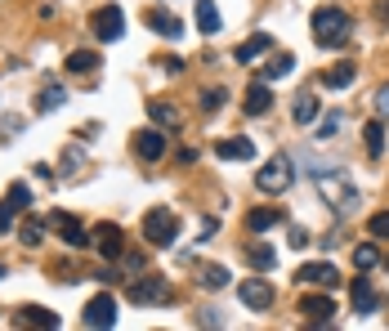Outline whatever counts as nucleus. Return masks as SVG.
Returning a JSON list of instances; mask_svg holds the SVG:
<instances>
[{
	"instance_id": "1",
	"label": "nucleus",
	"mask_w": 389,
	"mask_h": 331,
	"mask_svg": "<svg viewBox=\"0 0 389 331\" xmlns=\"http://www.w3.org/2000/svg\"><path fill=\"white\" fill-rule=\"evenodd\" d=\"M349 36H353V19L340 5H323L313 14V41L323 49H340V45H349Z\"/></svg>"
},
{
	"instance_id": "2",
	"label": "nucleus",
	"mask_w": 389,
	"mask_h": 331,
	"mask_svg": "<svg viewBox=\"0 0 389 331\" xmlns=\"http://www.w3.org/2000/svg\"><path fill=\"white\" fill-rule=\"evenodd\" d=\"M318 193H323V202L335 215H353V210H358V184H353L349 175H340V170H331V175L318 170Z\"/></svg>"
},
{
	"instance_id": "3",
	"label": "nucleus",
	"mask_w": 389,
	"mask_h": 331,
	"mask_svg": "<svg viewBox=\"0 0 389 331\" xmlns=\"http://www.w3.org/2000/svg\"><path fill=\"white\" fill-rule=\"evenodd\" d=\"M143 238H148L152 246H171V242L179 238V215H175L171 206H152V210L143 215Z\"/></svg>"
},
{
	"instance_id": "4",
	"label": "nucleus",
	"mask_w": 389,
	"mask_h": 331,
	"mask_svg": "<svg viewBox=\"0 0 389 331\" xmlns=\"http://www.w3.org/2000/svg\"><path fill=\"white\" fill-rule=\"evenodd\" d=\"M291 184H295V166H291V157L264 161V170L256 175V188H260V193H286Z\"/></svg>"
},
{
	"instance_id": "5",
	"label": "nucleus",
	"mask_w": 389,
	"mask_h": 331,
	"mask_svg": "<svg viewBox=\"0 0 389 331\" xmlns=\"http://www.w3.org/2000/svg\"><path fill=\"white\" fill-rule=\"evenodd\" d=\"M130 305H171L175 300V287L166 277H143V282H130Z\"/></svg>"
},
{
	"instance_id": "6",
	"label": "nucleus",
	"mask_w": 389,
	"mask_h": 331,
	"mask_svg": "<svg viewBox=\"0 0 389 331\" xmlns=\"http://www.w3.org/2000/svg\"><path fill=\"white\" fill-rule=\"evenodd\" d=\"M238 295H242V305H246V309H273V300H278L273 287H268L264 277H246V282L238 287Z\"/></svg>"
},
{
	"instance_id": "7",
	"label": "nucleus",
	"mask_w": 389,
	"mask_h": 331,
	"mask_svg": "<svg viewBox=\"0 0 389 331\" xmlns=\"http://www.w3.org/2000/svg\"><path fill=\"white\" fill-rule=\"evenodd\" d=\"M81 322L86 327H112L116 322V300L112 295H94V300L86 305V313H81Z\"/></svg>"
},
{
	"instance_id": "8",
	"label": "nucleus",
	"mask_w": 389,
	"mask_h": 331,
	"mask_svg": "<svg viewBox=\"0 0 389 331\" xmlns=\"http://www.w3.org/2000/svg\"><path fill=\"white\" fill-rule=\"evenodd\" d=\"M295 282L304 287H340V273H335V264H304V269L295 273Z\"/></svg>"
},
{
	"instance_id": "9",
	"label": "nucleus",
	"mask_w": 389,
	"mask_h": 331,
	"mask_svg": "<svg viewBox=\"0 0 389 331\" xmlns=\"http://www.w3.org/2000/svg\"><path fill=\"white\" fill-rule=\"evenodd\" d=\"M121 23H126V19H121V9H116V5L98 9V14H94V36H98V41H121V31H126Z\"/></svg>"
},
{
	"instance_id": "10",
	"label": "nucleus",
	"mask_w": 389,
	"mask_h": 331,
	"mask_svg": "<svg viewBox=\"0 0 389 331\" xmlns=\"http://www.w3.org/2000/svg\"><path fill=\"white\" fill-rule=\"evenodd\" d=\"M268 49H273V36H268V31H256L251 41H242L238 49H233V58H238V63H246V68H251V63H256L260 54H268Z\"/></svg>"
},
{
	"instance_id": "11",
	"label": "nucleus",
	"mask_w": 389,
	"mask_h": 331,
	"mask_svg": "<svg viewBox=\"0 0 389 331\" xmlns=\"http://www.w3.org/2000/svg\"><path fill=\"white\" fill-rule=\"evenodd\" d=\"M134 153H139L143 161H161V153H166V135H161V126L143 130V135L134 139Z\"/></svg>"
},
{
	"instance_id": "12",
	"label": "nucleus",
	"mask_w": 389,
	"mask_h": 331,
	"mask_svg": "<svg viewBox=\"0 0 389 331\" xmlns=\"http://www.w3.org/2000/svg\"><path fill=\"white\" fill-rule=\"evenodd\" d=\"M94 246H98V251H103L108 260H116V255L126 251V242H121V228H116V224H98V228H94Z\"/></svg>"
},
{
	"instance_id": "13",
	"label": "nucleus",
	"mask_w": 389,
	"mask_h": 331,
	"mask_svg": "<svg viewBox=\"0 0 389 331\" xmlns=\"http://www.w3.org/2000/svg\"><path fill=\"white\" fill-rule=\"evenodd\" d=\"M148 27L157 31V36H166V41H179V36H183V23L175 19L171 9H152V14H148Z\"/></svg>"
},
{
	"instance_id": "14",
	"label": "nucleus",
	"mask_w": 389,
	"mask_h": 331,
	"mask_svg": "<svg viewBox=\"0 0 389 331\" xmlns=\"http://www.w3.org/2000/svg\"><path fill=\"white\" fill-rule=\"evenodd\" d=\"M54 228L63 233V242L72 246V251H81V246H90V238H86V228H81L72 215H63V210H54Z\"/></svg>"
},
{
	"instance_id": "15",
	"label": "nucleus",
	"mask_w": 389,
	"mask_h": 331,
	"mask_svg": "<svg viewBox=\"0 0 389 331\" xmlns=\"http://www.w3.org/2000/svg\"><path fill=\"white\" fill-rule=\"evenodd\" d=\"M376 309H380V295L371 291L367 277H358V282H353V313H358V318H371Z\"/></svg>"
},
{
	"instance_id": "16",
	"label": "nucleus",
	"mask_w": 389,
	"mask_h": 331,
	"mask_svg": "<svg viewBox=\"0 0 389 331\" xmlns=\"http://www.w3.org/2000/svg\"><path fill=\"white\" fill-rule=\"evenodd\" d=\"M148 117L157 121L161 130H179V126H183V112H179L175 103H166V98H152V103H148Z\"/></svg>"
},
{
	"instance_id": "17",
	"label": "nucleus",
	"mask_w": 389,
	"mask_h": 331,
	"mask_svg": "<svg viewBox=\"0 0 389 331\" xmlns=\"http://www.w3.org/2000/svg\"><path fill=\"white\" fill-rule=\"evenodd\" d=\"M300 313H304L309 322H331L335 305H331V295H304V300H300Z\"/></svg>"
},
{
	"instance_id": "18",
	"label": "nucleus",
	"mask_w": 389,
	"mask_h": 331,
	"mask_svg": "<svg viewBox=\"0 0 389 331\" xmlns=\"http://www.w3.org/2000/svg\"><path fill=\"white\" fill-rule=\"evenodd\" d=\"M282 220H286V210H278V206H260V210L246 215V228H251V233H268V228H278Z\"/></svg>"
},
{
	"instance_id": "19",
	"label": "nucleus",
	"mask_w": 389,
	"mask_h": 331,
	"mask_svg": "<svg viewBox=\"0 0 389 331\" xmlns=\"http://www.w3.org/2000/svg\"><path fill=\"white\" fill-rule=\"evenodd\" d=\"M242 108H246V117H264V112H273V90H268V86H251Z\"/></svg>"
},
{
	"instance_id": "20",
	"label": "nucleus",
	"mask_w": 389,
	"mask_h": 331,
	"mask_svg": "<svg viewBox=\"0 0 389 331\" xmlns=\"http://www.w3.org/2000/svg\"><path fill=\"white\" fill-rule=\"evenodd\" d=\"M215 157H224V161H251V157H256V143H251V139H224V143H215Z\"/></svg>"
},
{
	"instance_id": "21",
	"label": "nucleus",
	"mask_w": 389,
	"mask_h": 331,
	"mask_svg": "<svg viewBox=\"0 0 389 331\" xmlns=\"http://www.w3.org/2000/svg\"><path fill=\"white\" fill-rule=\"evenodd\" d=\"M246 264H251V269H260V273H268L278 264V251H273V246H264V242H246Z\"/></svg>"
},
{
	"instance_id": "22",
	"label": "nucleus",
	"mask_w": 389,
	"mask_h": 331,
	"mask_svg": "<svg viewBox=\"0 0 389 331\" xmlns=\"http://www.w3.org/2000/svg\"><path fill=\"white\" fill-rule=\"evenodd\" d=\"M353 76H358V63H335V68L323 72V86L327 90H345V86H353Z\"/></svg>"
},
{
	"instance_id": "23",
	"label": "nucleus",
	"mask_w": 389,
	"mask_h": 331,
	"mask_svg": "<svg viewBox=\"0 0 389 331\" xmlns=\"http://www.w3.org/2000/svg\"><path fill=\"white\" fill-rule=\"evenodd\" d=\"M363 143H367V157L380 161V157H385V126H380V121H367V126H363Z\"/></svg>"
},
{
	"instance_id": "24",
	"label": "nucleus",
	"mask_w": 389,
	"mask_h": 331,
	"mask_svg": "<svg viewBox=\"0 0 389 331\" xmlns=\"http://www.w3.org/2000/svg\"><path fill=\"white\" fill-rule=\"evenodd\" d=\"M219 27H224V19H219V9L211 5V0H197V31H206V36H215Z\"/></svg>"
},
{
	"instance_id": "25",
	"label": "nucleus",
	"mask_w": 389,
	"mask_h": 331,
	"mask_svg": "<svg viewBox=\"0 0 389 331\" xmlns=\"http://www.w3.org/2000/svg\"><path fill=\"white\" fill-rule=\"evenodd\" d=\"M14 322H19V327H49V331H54L59 327V313H49V309H23Z\"/></svg>"
},
{
	"instance_id": "26",
	"label": "nucleus",
	"mask_w": 389,
	"mask_h": 331,
	"mask_svg": "<svg viewBox=\"0 0 389 331\" xmlns=\"http://www.w3.org/2000/svg\"><path fill=\"white\" fill-rule=\"evenodd\" d=\"M291 72H295V58H291V54H273V58L264 63L260 76H264V81H282V76H291Z\"/></svg>"
},
{
	"instance_id": "27",
	"label": "nucleus",
	"mask_w": 389,
	"mask_h": 331,
	"mask_svg": "<svg viewBox=\"0 0 389 331\" xmlns=\"http://www.w3.org/2000/svg\"><path fill=\"white\" fill-rule=\"evenodd\" d=\"M63 98H67V94H63V86H54V81H49V86H45L41 94H36V103H31V108H36V112H41V117H45V112H54V108H63Z\"/></svg>"
},
{
	"instance_id": "28",
	"label": "nucleus",
	"mask_w": 389,
	"mask_h": 331,
	"mask_svg": "<svg viewBox=\"0 0 389 331\" xmlns=\"http://www.w3.org/2000/svg\"><path fill=\"white\" fill-rule=\"evenodd\" d=\"M94 68H98V54H90V49H76V54L67 58V72L72 76H94Z\"/></svg>"
},
{
	"instance_id": "29",
	"label": "nucleus",
	"mask_w": 389,
	"mask_h": 331,
	"mask_svg": "<svg viewBox=\"0 0 389 331\" xmlns=\"http://www.w3.org/2000/svg\"><path fill=\"white\" fill-rule=\"evenodd\" d=\"M197 282L206 287V291H219V287H228V269H224V264H206Z\"/></svg>"
},
{
	"instance_id": "30",
	"label": "nucleus",
	"mask_w": 389,
	"mask_h": 331,
	"mask_svg": "<svg viewBox=\"0 0 389 331\" xmlns=\"http://www.w3.org/2000/svg\"><path fill=\"white\" fill-rule=\"evenodd\" d=\"M318 108H323V103H318L313 94H300V98H295V121H300V126H309V121L318 117Z\"/></svg>"
},
{
	"instance_id": "31",
	"label": "nucleus",
	"mask_w": 389,
	"mask_h": 331,
	"mask_svg": "<svg viewBox=\"0 0 389 331\" xmlns=\"http://www.w3.org/2000/svg\"><path fill=\"white\" fill-rule=\"evenodd\" d=\"M19 238H23V246H41V242H45V224H41V220H27V224L19 228Z\"/></svg>"
},
{
	"instance_id": "32",
	"label": "nucleus",
	"mask_w": 389,
	"mask_h": 331,
	"mask_svg": "<svg viewBox=\"0 0 389 331\" xmlns=\"http://www.w3.org/2000/svg\"><path fill=\"white\" fill-rule=\"evenodd\" d=\"M5 202H9L14 210H23V206H31V188H27V184H9V193H5Z\"/></svg>"
},
{
	"instance_id": "33",
	"label": "nucleus",
	"mask_w": 389,
	"mask_h": 331,
	"mask_svg": "<svg viewBox=\"0 0 389 331\" xmlns=\"http://www.w3.org/2000/svg\"><path fill=\"white\" fill-rule=\"evenodd\" d=\"M376 260H380V255H376V246H371V242H363L358 251H353V264H358L363 273H367V269H371V264H376Z\"/></svg>"
},
{
	"instance_id": "34",
	"label": "nucleus",
	"mask_w": 389,
	"mask_h": 331,
	"mask_svg": "<svg viewBox=\"0 0 389 331\" xmlns=\"http://www.w3.org/2000/svg\"><path fill=\"white\" fill-rule=\"evenodd\" d=\"M224 90H201V112H219V108H224Z\"/></svg>"
},
{
	"instance_id": "35",
	"label": "nucleus",
	"mask_w": 389,
	"mask_h": 331,
	"mask_svg": "<svg viewBox=\"0 0 389 331\" xmlns=\"http://www.w3.org/2000/svg\"><path fill=\"white\" fill-rule=\"evenodd\" d=\"M367 233H371V238H389V210L371 215V220H367Z\"/></svg>"
},
{
	"instance_id": "36",
	"label": "nucleus",
	"mask_w": 389,
	"mask_h": 331,
	"mask_svg": "<svg viewBox=\"0 0 389 331\" xmlns=\"http://www.w3.org/2000/svg\"><path fill=\"white\" fill-rule=\"evenodd\" d=\"M81 161H86V157H81V148H67V153H63V170H67V175H72V170H76V166H81Z\"/></svg>"
},
{
	"instance_id": "37",
	"label": "nucleus",
	"mask_w": 389,
	"mask_h": 331,
	"mask_svg": "<svg viewBox=\"0 0 389 331\" xmlns=\"http://www.w3.org/2000/svg\"><path fill=\"white\" fill-rule=\"evenodd\" d=\"M157 63H161V72H166V76L183 72V58H175V54H166V58H157Z\"/></svg>"
},
{
	"instance_id": "38",
	"label": "nucleus",
	"mask_w": 389,
	"mask_h": 331,
	"mask_svg": "<svg viewBox=\"0 0 389 331\" xmlns=\"http://www.w3.org/2000/svg\"><path fill=\"white\" fill-rule=\"evenodd\" d=\"M9 228H14V206L0 202V233H9Z\"/></svg>"
},
{
	"instance_id": "39",
	"label": "nucleus",
	"mask_w": 389,
	"mask_h": 331,
	"mask_svg": "<svg viewBox=\"0 0 389 331\" xmlns=\"http://www.w3.org/2000/svg\"><path fill=\"white\" fill-rule=\"evenodd\" d=\"M335 126H340V117H335V112H331V117H327L323 126H318V139H331V135H335Z\"/></svg>"
},
{
	"instance_id": "40",
	"label": "nucleus",
	"mask_w": 389,
	"mask_h": 331,
	"mask_svg": "<svg viewBox=\"0 0 389 331\" xmlns=\"http://www.w3.org/2000/svg\"><path fill=\"white\" fill-rule=\"evenodd\" d=\"M211 233H219V220H201V233H197V242H211Z\"/></svg>"
},
{
	"instance_id": "41",
	"label": "nucleus",
	"mask_w": 389,
	"mask_h": 331,
	"mask_svg": "<svg viewBox=\"0 0 389 331\" xmlns=\"http://www.w3.org/2000/svg\"><path fill=\"white\" fill-rule=\"evenodd\" d=\"M376 108H380V117H389V86L376 90Z\"/></svg>"
},
{
	"instance_id": "42",
	"label": "nucleus",
	"mask_w": 389,
	"mask_h": 331,
	"mask_svg": "<svg viewBox=\"0 0 389 331\" xmlns=\"http://www.w3.org/2000/svg\"><path fill=\"white\" fill-rule=\"evenodd\" d=\"M371 14H376V23L389 27V0H376V9H371Z\"/></svg>"
},
{
	"instance_id": "43",
	"label": "nucleus",
	"mask_w": 389,
	"mask_h": 331,
	"mask_svg": "<svg viewBox=\"0 0 389 331\" xmlns=\"http://www.w3.org/2000/svg\"><path fill=\"white\" fill-rule=\"evenodd\" d=\"M291 246H309V233H304V228H295V224H291Z\"/></svg>"
},
{
	"instance_id": "44",
	"label": "nucleus",
	"mask_w": 389,
	"mask_h": 331,
	"mask_svg": "<svg viewBox=\"0 0 389 331\" xmlns=\"http://www.w3.org/2000/svg\"><path fill=\"white\" fill-rule=\"evenodd\" d=\"M0 277H5V264H0Z\"/></svg>"
},
{
	"instance_id": "45",
	"label": "nucleus",
	"mask_w": 389,
	"mask_h": 331,
	"mask_svg": "<svg viewBox=\"0 0 389 331\" xmlns=\"http://www.w3.org/2000/svg\"><path fill=\"white\" fill-rule=\"evenodd\" d=\"M385 269H389V255H385Z\"/></svg>"
}]
</instances>
